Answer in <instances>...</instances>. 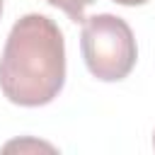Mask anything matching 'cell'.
Instances as JSON below:
<instances>
[{
  "instance_id": "cell-1",
  "label": "cell",
  "mask_w": 155,
  "mask_h": 155,
  "mask_svg": "<svg viewBox=\"0 0 155 155\" xmlns=\"http://www.w3.org/2000/svg\"><path fill=\"white\" fill-rule=\"evenodd\" d=\"M65 82V41L53 19L39 12L19 17L0 56V90L19 107H44Z\"/></svg>"
},
{
  "instance_id": "cell-2",
  "label": "cell",
  "mask_w": 155,
  "mask_h": 155,
  "mask_svg": "<svg viewBox=\"0 0 155 155\" xmlns=\"http://www.w3.org/2000/svg\"><path fill=\"white\" fill-rule=\"evenodd\" d=\"M80 48L87 70L102 82H119L124 80L138 58L136 39L131 27L109 12L85 17Z\"/></svg>"
},
{
  "instance_id": "cell-3",
  "label": "cell",
  "mask_w": 155,
  "mask_h": 155,
  "mask_svg": "<svg viewBox=\"0 0 155 155\" xmlns=\"http://www.w3.org/2000/svg\"><path fill=\"white\" fill-rule=\"evenodd\" d=\"M46 2L63 10L73 22H85V7H90L94 0H46Z\"/></svg>"
},
{
  "instance_id": "cell-4",
  "label": "cell",
  "mask_w": 155,
  "mask_h": 155,
  "mask_svg": "<svg viewBox=\"0 0 155 155\" xmlns=\"http://www.w3.org/2000/svg\"><path fill=\"white\" fill-rule=\"evenodd\" d=\"M114 2H119V5H126V7H136V5H145L148 0H114Z\"/></svg>"
},
{
  "instance_id": "cell-5",
  "label": "cell",
  "mask_w": 155,
  "mask_h": 155,
  "mask_svg": "<svg viewBox=\"0 0 155 155\" xmlns=\"http://www.w3.org/2000/svg\"><path fill=\"white\" fill-rule=\"evenodd\" d=\"M0 15H2V0H0Z\"/></svg>"
},
{
  "instance_id": "cell-6",
  "label": "cell",
  "mask_w": 155,
  "mask_h": 155,
  "mask_svg": "<svg viewBox=\"0 0 155 155\" xmlns=\"http://www.w3.org/2000/svg\"><path fill=\"white\" fill-rule=\"evenodd\" d=\"M153 145H155V133H153Z\"/></svg>"
}]
</instances>
